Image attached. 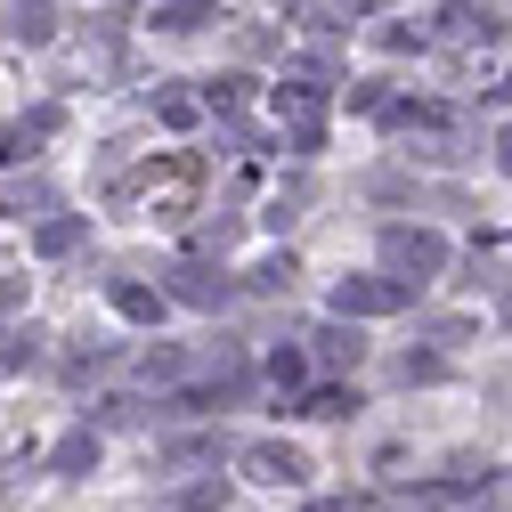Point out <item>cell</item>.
Returning a JSON list of instances; mask_svg holds the SVG:
<instances>
[{
    "label": "cell",
    "mask_w": 512,
    "mask_h": 512,
    "mask_svg": "<svg viewBox=\"0 0 512 512\" xmlns=\"http://www.w3.org/2000/svg\"><path fill=\"white\" fill-rule=\"evenodd\" d=\"M326 90L334 82H309V74H293V82H277V139L293 147V155H317L326 147Z\"/></svg>",
    "instance_id": "6da1fadb"
},
{
    "label": "cell",
    "mask_w": 512,
    "mask_h": 512,
    "mask_svg": "<svg viewBox=\"0 0 512 512\" xmlns=\"http://www.w3.org/2000/svg\"><path fill=\"white\" fill-rule=\"evenodd\" d=\"M447 236L439 228H382V277H399L407 293L415 285H431V277H447Z\"/></svg>",
    "instance_id": "7a4b0ae2"
},
{
    "label": "cell",
    "mask_w": 512,
    "mask_h": 512,
    "mask_svg": "<svg viewBox=\"0 0 512 512\" xmlns=\"http://www.w3.org/2000/svg\"><path fill=\"white\" fill-rule=\"evenodd\" d=\"M423 33H431V49H488V41H504V17L480 9V0H447Z\"/></svg>",
    "instance_id": "3957f363"
},
{
    "label": "cell",
    "mask_w": 512,
    "mask_h": 512,
    "mask_svg": "<svg viewBox=\"0 0 512 512\" xmlns=\"http://www.w3.org/2000/svg\"><path fill=\"white\" fill-rule=\"evenodd\" d=\"M415 293L399 277H342L334 285V317H399Z\"/></svg>",
    "instance_id": "277c9868"
},
{
    "label": "cell",
    "mask_w": 512,
    "mask_h": 512,
    "mask_svg": "<svg viewBox=\"0 0 512 512\" xmlns=\"http://www.w3.org/2000/svg\"><path fill=\"white\" fill-rule=\"evenodd\" d=\"M236 464H244V480H261V488H301L309 480V456H301L293 439H252Z\"/></svg>",
    "instance_id": "5b68a950"
},
{
    "label": "cell",
    "mask_w": 512,
    "mask_h": 512,
    "mask_svg": "<svg viewBox=\"0 0 512 512\" xmlns=\"http://www.w3.org/2000/svg\"><path fill=\"white\" fill-rule=\"evenodd\" d=\"M228 269H212V252H187V261L171 269V293L163 301H187V309H228Z\"/></svg>",
    "instance_id": "8992f818"
},
{
    "label": "cell",
    "mask_w": 512,
    "mask_h": 512,
    "mask_svg": "<svg viewBox=\"0 0 512 512\" xmlns=\"http://www.w3.org/2000/svg\"><path fill=\"white\" fill-rule=\"evenodd\" d=\"M98 456H106V447H98V431H90V423H74V431L57 439L41 464H49V480H90V472H98Z\"/></svg>",
    "instance_id": "52a82bcc"
},
{
    "label": "cell",
    "mask_w": 512,
    "mask_h": 512,
    "mask_svg": "<svg viewBox=\"0 0 512 512\" xmlns=\"http://www.w3.org/2000/svg\"><path fill=\"white\" fill-rule=\"evenodd\" d=\"M0 33H9L17 49H49V41H57V0H9Z\"/></svg>",
    "instance_id": "ba28073f"
},
{
    "label": "cell",
    "mask_w": 512,
    "mask_h": 512,
    "mask_svg": "<svg viewBox=\"0 0 512 512\" xmlns=\"http://www.w3.org/2000/svg\"><path fill=\"white\" fill-rule=\"evenodd\" d=\"M155 512H228V480L220 472H196V480H179L155 496Z\"/></svg>",
    "instance_id": "9c48e42d"
},
{
    "label": "cell",
    "mask_w": 512,
    "mask_h": 512,
    "mask_svg": "<svg viewBox=\"0 0 512 512\" xmlns=\"http://www.w3.org/2000/svg\"><path fill=\"white\" fill-rule=\"evenodd\" d=\"M82 244H90V212H57V220L33 228V252H41V261H66V252H82Z\"/></svg>",
    "instance_id": "30bf717a"
},
{
    "label": "cell",
    "mask_w": 512,
    "mask_h": 512,
    "mask_svg": "<svg viewBox=\"0 0 512 512\" xmlns=\"http://www.w3.org/2000/svg\"><path fill=\"white\" fill-rule=\"evenodd\" d=\"M309 342H317V366H334V374L366 358V342H358V317H326V326H317Z\"/></svg>",
    "instance_id": "8fae6325"
},
{
    "label": "cell",
    "mask_w": 512,
    "mask_h": 512,
    "mask_svg": "<svg viewBox=\"0 0 512 512\" xmlns=\"http://www.w3.org/2000/svg\"><path fill=\"white\" fill-rule=\"evenodd\" d=\"M106 301L131 317V326H155V317H163V293H155V285H131V277H114V285H106Z\"/></svg>",
    "instance_id": "7c38bea8"
},
{
    "label": "cell",
    "mask_w": 512,
    "mask_h": 512,
    "mask_svg": "<svg viewBox=\"0 0 512 512\" xmlns=\"http://www.w3.org/2000/svg\"><path fill=\"white\" fill-rule=\"evenodd\" d=\"M293 415H317V423H342V415H358V391H342V382H317L309 399H293Z\"/></svg>",
    "instance_id": "4fadbf2b"
},
{
    "label": "cell",
    "mask_w": 512,
    "mask_h": 512,
    "mask_svg": "<svg viewBox=\"0 0 512 512\" xmlns=\"http://www.w3.org/2000/svg\"><path fill=\"white\" fill-rule=\"evenodd\" d=\"M220 9H212V0H163V9H155V33H204Z\"/></svg>",
    "instance_id": "5bb4252c"
},
{
    "label": "cell",
    "mask_w": 512,
    "mask_h": 512,
    "mask_svg": "<svg viewBox=\"0 0 512 512\" xmlns=\"http://www.w3.org/2000/svg\"><path fill=\"white\" fill-rule=\"evenodd\" d=\"M155 114H163V131H196V122H204V98H196V90H163Z\"/></svg>",
    "instance_id": "9a60e30c"
},
{
    "label": "cell",
    "mask_w": 512,
    "mask_h": 512,
    "mask_svg": "<svg viewBox=\"0 0 512 512\" xmlns=\"http://www.w3.org/2000/svg\"><path fill=\"white\" fill-rule=\"evenodd\" d=\"M293 277H301V261H293V252H269V261L252 269V293H293Z\"/></svg>",
    "instance_id": "2e32d148"
},
{
    "label": "cell",
    "mask_w": 512,
    "mask_h": 512,
    "mask_svg": "<svg viewBox=\"0 0 512 512\" xmlns=\"http://www.w3.org/2000/svg\"><path fill=\"white\" fill-rule=\"evenodd\" d=\"M293 9H301L309 25H350L358 9H374V0H293Z\"/></svg>",
    "instance_id": "e0dca14e"
},
{
    "label": "cell",
    "mask_w": 512,
    "mask_h": 512,
    "mask_svg": "<svg viewBox=\"0 0 512 512\" xmlns=\"http://www.w3.org/2000/svg\"><path fill=\"white\" fill-rule=\"evenodd\" d=\"M366 196H374V204H407L415 179H407V171H366Z\"/></svg>",
    "instance_id": "ac0fdd59"
},
{
    "label": "cell",
    "mask_w": 512,
    "mask_h": 512,
    "mask_svg": "<svg viewBox=\"0 0 512 512\" xmlns=\"http://www.w3.org/2000/svg\"><path fill=\"white\" fill-rule=\"evenodd\" d=\"M439 374H447L439 350H407V358H399V382H439Z\"/></svg>",
    "instance_id": "d6986e66"
},
{
    "label": "cell",
    "mask_w": 512,
    "mask_h": 512,
    "mask_svg": "<svg viewBox=\"0 0 512 512\" xmlns=\"http://www.w3.org/2000/svg\"><path fill=\"white\" fill-rule=\"evenodd\" d=\"M374 41H382V49H431V33L407 25V17H399V25H374Z\"/></svg>",
    "instance_id": "ffe728a7"
},
{
    "label": "cell",
    "mask_w": 512,
    "mask_h": 512,
    "mask_svg": "<svg viewBox=\"0 0 512 512\" xmlns=\"http://www.w3.org/2000/svg\"><path fill=\"white\" fill-rule=\"evenodd\" d=\"M236 106H244V82H236V74H220V82L204 90V114H236Z\"/></svg>",
    "instance_id": "44dd1931"
},
{
    "label": "cell",
    "mask_w": 512,
    "mask_h": 512,
    "mask_svg": "<svg viewBox=\"0 0 512 512\" xmlns=\"http://www.w3.org/2000/svg\"><path fill=\"white\" fill-rule=\"evenodd\" d=\"M139 374H147V382H179V374H187V358H179V350H147V358H139Z\"/></svg>",
    "instance_id": "7402d4cb"
},
{
    "label": "cell",
    "mask_w": 512,
    "mask_h": 512,
    "mask_svg": "<svg viewBox=\"0 0 512 512\" xmlns=\"http://www.w3.org/2000/svg\"><path fill=\"white\" fill-rule=\"evenodd\" d=\"M17 366H33V334H9V326H0V374H17Z\"/></svg>",
    "instance_id": "603a6c76"
},
{
    "label": "cell",
    "mask_w": 512,
    "mask_h": 512,
    "mask_svg": "<svg viewBox=\"0 0 512 512\" xmlns=\"http://www.w3.org/2000/svg\"><path fill=\"white\" fill-rule=\"evenodd\" d=\"M391 106V82H350V114H382Z\"/></svg>",
    "instance_id": "cb8c5ba5"
},
{
    "label": "cell",
    "mask_w": 512,
    "mask_h": 512,
    "mask_svg": "<svg viewBox=\"0 0 512 512\" xmlns=\"http://www.w3.org/2000/svg\"><path fill=\"white\" fill-rule=\"evenodd\" d=\"M301 366H309L301 350H269V382H277V391H293V382H301Z\"/></svg>",
    "instance_id": "d4e9b609"
},
{
    "label": "cell",
    "mask_w": 512,
    "mask_h": 512,
    "mask_svg": "<svg viewBox=\"0 0 512 512\" xmlns=\"http://www.w3.org/2000/svg\"><path fill=\"white\" fill-rule=\"evenodd\" d=\"M25 293H33V277H0V317L25 309Z\"/></svg>",
    "instance_id": "484cf974"
},
{
    "label": "cell",
    "mask_w": 512,
    "mask_h": 512,
    "mask_svg": "<svg viewBox=\"0 0 512 512\" xmlns=\"http://www.w3.org/2000/svg\"><path fill=\"white\" fill-rule=\"evenodd\" d=\"M496 317L512 326V269H496Z\"/></svg>",
    "instance_id": "4316f807"
},
{
    "label": "cell",
    "mask_w": 512,
    "mask_h": 512,
    "mask_svg": "<svg viewBox=\"0 0 512 512\" xmlns=\"http://www.w3.org/2000/svg\"><path fill=\"white\" fill-rule=\"evenodd\" d=\"M496 163L512 171V122H504V131H496Z\"/></svg>",
    "instance_id": "83f0119b"
},
{
    "label": "cell",
    "mask_w": 512,
    "mask_h": 512,
    "mask_svg": "<svg viewBox=\"0 0 512 512\" xmlns=\"http://www.w3.org/2000/svg\"><path fill=\"white\" fill-rule=\"evenodd\" d=\"M309 512H358V504L350 496H326V504H309Z\"/></svg>",
    "instance_id": "f1b7e54d"
}]
</instances>
